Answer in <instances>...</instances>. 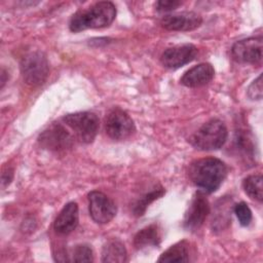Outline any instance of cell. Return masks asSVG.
I'll return each instance as SVG.
<instances>
[{"mask_svg": "<svg viewBox=\"0 0 263 263\" xmlns=\"http://www.w3.org/2000/svg\"><path fill=\"white\" fill-rule=\"evenodd\" d=\"M191 182L201 191L213 193L219 189L227 176L226 164L215 157H205L193 161L189 166Z\"/></svg>", "mask_w": 263, "mask_h": 263, "instance_id": "1", "label": "cell"}, {"mask_svg": "<svg viewBox=\"0 0 263 263\" xmlns=\"http://www.w3.org/2000/svg\"><path fill=\"white\" fill-rule=\"evenodd\" d=\"M115 16V5L110 1H101L74 13L70 20L69 28L75 33L86 29L105 28L113 23Z\"/></svg>", "mask_w": 263, "mask_h": 263, "instance_id": "2", "label": "cell"}, {"mask_svg": "<svg viewBox=\"0 0 263 263\" xmlns=\"http://www.w3.org/2000/svg\"><path fill=\"white\" fill-rule=\"evenodd\" d=\"M228 132L224 122L219 119H211L191 136L189 142L198 150H218L225 144Z\"/></svg>", "mask_w": 263, "mask_h": 263, "instance_id": "3", "label": "cell"}, {"mask_svg": "<svg viewBox=\"0 0 263 263\" xmlns=\"http://www.w3.org/2000/svg\"><path fill=\"white\" fill-rule=\"evenodd\" d=\"M64 123L69 126L75 137L82 143H91L99 130L100 120L92 112H77L65 115Z\"/></svg>", "mask_w": 263, "mask_h": 263, "instance_id": "4", "label": "cell"}, {"mask_svg": "<svg viewBox=\"0 0 263 263\" xmlns=\"http://www.w3.org/2000/svg\"><path fill=\"white\" fill-rule=\"evenodd\" d=\"M21 72L27 84L32 86L43 84L49 72L46 55L38 50L27 53L21 61Z\"/></svg>", "mask_w": 263, "mask_h": 263, "instance_id": "5", "label": "cell"}, {"mask_svg": "<svg viewBox=\"0 0 263 263\" xmlns=\"http://www.w3.org/2000/svg\"><path fill=\"white\" fill-rule=\"evenodd\" d=\"M106 134L113 140L120 141L129 138L136 130L134 120L120 108L112 109L105 118Z\"/></svg>", "mask_w": 263, "mask_h": 263, "instance_id": "6", "label": "cell"}, {"mask_svg": "<svg viewBox=\"0 0 263 263\" xmlns=\"http://www.w3.org/2000/svg\"><path fill=\"white\" fill-rule=\"evenodd\" d=\"M40 146L53 152H64L73 147L74 138L61 123H52L38 138Z\"/></svg>", "mask_w": 263, "mask_h": 263, "instance_id": "7", "label": "cell"}, {"mask_svg": "<svg viewBox=\"0 0 263 263\" xmlns=\"http://www.w3.org/2000/svg\"><path fill=\"white\" fill-rule=\"evenodd\" d=\"M88 211L96 223L106 224L115 217L117 208L115 202L103 192L91 191L88 193Z\"/></svg>", "mask_w": 263, "mask_h": 263, "instance_id": "8", "label": "cell"}, {"mask_svg": "<svg viewBox=\"0 0 263 263\" xmlns=\"http://www.w3.org/2000/svg\"><path fill=\"white\" fill-rule=\"evenodd\" d=\"M262 37H250L235 42L231 48L234 61L241 64H260L262 61Z\"/></svg>", "mask_w": 263, "mask_h": 263, "instance_id": "9", "label": "cell"}, {"mask_svg": "<svg viewBox=\"0 0 263 263\" xmlns=\"http://www.w3.org/2000/svg\"><path fill=\"white\" fill-rule=\"evenodd\" d=\"M210 214V203L201 191L196 192L185 213L184 227L189 230L198 229Z\"/></svg>", "mask_w": 263, "mask_h": 263, "instance_id": "10", "label": "cell"}, {"mask_svg": "<svg viewBox=\"0 0 263 263\" xmlns=\"http://www.w3.org/2000/svg\"><path fill=\"white\" fill-rule=\"evenodd\" d=\"M198 53L193 44H181L165 49L160 58L161 64L167 69H177L192 62Z\"/></svg>", "mask_w": 263, "mask_h": 263, "instance_id": "11", "label": "cell"}, {"mask_svg": "<svg viewBox=\"0 0 263 263\" xmlns=\"http://www.w3.org/2000/svg\"><path fill=\"white\" fill-rule=\"evenodd\" d=\"M201 23V16L192 11L168 14L160 21V25L170 31H192L200 27Z\"/></svg>", "mask_w": 263, "mask_h": 263, "instance_id": "12", "label": "cell"}, {"mask_svg": "<svg viewBox=\"0 0 263 263\" xmlns=\"http://www.w3.org/2000/svg\"><path fill=\"white\" fill-rule=\"evenodd\" d=\"M79 213L76 202L71 201L65 204L54 220L53 229L59 234H69L78 225Z\"/></svg>", "mask_w": 263, "mask_h": 263, "instance_id": "13", "label": "cell"}, {"mask_svg": "<svg viewBox=\"0 0 263 263\" xmlns=\"http://www.w3.org/2000/svg\"><path fill=\"white\" fill-rule=\"evenodd\" d=\"M215 70L209 63H201L184 73L181 83L187 87H199L208 84L214 77Z\"/></svg>", "mask_w": 263, "mask_h": 263, "instance_id": "14", "label": "cell"}, {"mask_svg": "<svg viewBox=\"0 0 263 263\" xmlns=\"http://www.w3.org/2000/svg\"><path fill=\"white\" fill-rule=\"evenodd\" d=\"M127 261V253L124 245L118 239L107 241L102 250V262L120 263Z\"/></svg>", "mask_w": 263, "mask_h": 263, "instance_id": "15", "label": "cell"}, {"mask_svg": "<svg viewBox=\"0 0 263 263\" xmlns=\"http://www.w3.org/2000/svg\"><path fill=\"white\" fill-rule=\"evenodd\" d=\"M160 232L156 224H151L138 231L134 237V245L137 249L141 250L147 247H157L160 243Z\"/></svg>", "mask_w": 263, "mask_h": 263, "instance_id": "16", "label": "cell"}, {"mask_svg": "<svg viewBox=\"0 0 263 263\" xmlns=\"http://www.w3.org/2000/svg\"><path fill=\"white\" fill-rule=\"evenodd\" d=\"M233 149L236 154H240V157L247 161L253 160L256 150L251 135L245 130L235 133L233 138Z\"/></svg>", "mask_w": 263, "mask_h": 263, "instance_id": "17", "label": "cell"}, {"mask_svg": "<svg viewBox=\"0 0 263 263\" xmlns=\"http://www.w3.org/2000/svg\"><path fill=\"white\" fill-rule=\"evenodd\" d=\"M189 261V242L181 240L170 247L158 259V262L181 263Z\"/></svg>", "mask_w": 263, "mask_h": 263, "instance_id": "18", "label": "cell"}, {"mask_svg": "<svg viewBox=\"0 0 263 263\" xmlns=\"http://www.w3.org/2000/svg\"><path fill=\"white\" fill-rule=\"evenodd\" d=\"M263 178L261 175H251L242 182L245 192L253 199L261 202L263 197Z\"/></svg>", "mask_w": 263, "mask_h": 263, "instance_id": "19", "label": "cell"}, {"mask_svg": "<svg viewBox=\"0 0 263 263\" xmlns=\"http://www.w3.org/2000/svg\"><path fill=\"white\" fill-rule=\"evenodd\" d=\"M163 194H164V189H163L161 186H159V187H157V188H154V189L151 190L150 192L144 194V195L136 202V204H135V206H134L133 212H134L135 216H138V217L142 216V215L145 213L147 206H148L152 201H154L155 199L161 197Z\"/></svg>", "mask_w": 263, "mask_h": 263, "instance_id": "20", "label": "cell"}, {"mask_svg": "<svg viewBox=\"0 0 263 263\" xmlns=\"http://www.w3.org/2000/svg\"><path fill=\"white\" fill-rule=\"evenodd\" d=\"M70 261L73 262H92L93 254L92 250L88 245H77L74 247Z\"/></svg>", "mask_w": 263, "mask_h": 263, "instance_id": "21", "label": "cell"}, {"mask_svg": "<svg viewBox=\"0 0 263 263\" xmlns=\"http://www.w3.org/2000/svg\"><path fill=\"white\" fill-rule=\"evenodd\" d=\"M234 214L236 215L240 225L242 226H248L252 222V211L245 201H241L234 205Z\"/></svg>", "mask_w": 263, "mask_h": 263, "instance_id": "22", "label": "cell"}, {"mask_svg": "<svg viewBox=\"0 0 263 263\" xmlns=\"http://www.w3.org/2000/svg\"><path fill=\"white\" fill-rule=\"evenodd\" d=\"M248 97L251 100H261L262 99V75L260 74L249 86L248 90Z\"/></svg>", "mask_w": 263, "mask_h": 263, "instance_id": "23", "label": "cell"}, {"mask_svg": "<svg viewBox=\"0 0 263 263\" xmlns=\"http://www.w3.org/2000/svg\"><path fill=\"white\" fill-rule=\"evenodd\" d=\"M182 4L181 1H176V0H160L157 1L155 4L156 10L159 12H167L176 9L178 6Z\"/></svg>", "mask_w": 263, "mask_h": 263, "instance_id": "24", "label": "cell"}, {"mask_svg": "<svg viewBox=\"0 0 263 263\" xmlns=\"http://www.w3.org/2000/svg\"><path fill=\"white\" fill-rule=\"evenodd\" d=\"M12 177H13V171L9 167H7L6 170L3 171L2 173V186L5 187L7 185H9V183L11 182L12 180Z\"/></svg>", "mask_w": 263, "mask_h": 263, "instance_id": "25", "label": "cell"}, {"mask_svg": "<svg viewBox=\"0 0 263 263\" xmlns=\"http://www.w3.org/2000/svg\"><path fill=\"white\" fill-rule=\"evenodd\" d=\"M5 75H6V72L4 69H2V72H1V88L3 87V85L5 84L6 82V79H5Z\"/></svg>", "mask_w": 263, "mask_h": 263, "instance_id": "26", "label": "cell"}]
</instances>
